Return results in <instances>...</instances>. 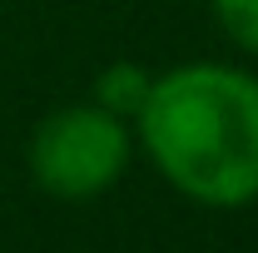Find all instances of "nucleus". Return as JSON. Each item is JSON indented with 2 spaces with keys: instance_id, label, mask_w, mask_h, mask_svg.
Segmentation results:
<instances>
[{
  "instance_id": "obj_1",
  "label": "nucleus",
  "mask_w": 258,
  "mask_h": 253,
  "mask_svg": "<svg viewBox=\"0 0 258 253\" xmlns=\"http://www.w3.org/2000/svg\"><path fill=\"white\" fill-rule=\"evenodd\" d=\"M134 134L169 189L204 209L258 199V80L238 65L189 60L154 75Z\"/></svg>"
},
{
  "instance_id": "obj_2",
  "label": "nucleus",
  "mask_w": 258,
  "mask_h": 253,
  "mask_svg": "<svg viewBox=\"0 0 258 253\" xmlns=\"http://www.w3.org/2000/svg\"><path fill=\"white\" fill-rule=\"evenodd\" d=\"M129 149H134L129 124L85 99V104H64L55 114H45L30 134L25 159H30V179L50 199L85 204L124 179Z\"/></svg>"
},
{
  "instance_id": "obj_3",
  "label": "nucleus",
  "mask_w": 258,
  "mask_h": 253,
  "mask_svg": "<svg viewBox=\"0 0 258 253\" xmlns=\"http://www.w3.org/2000/svg\"><path fill=\"white\" fill-rule=\"evenodd\" d=\"M149 90H154V75H149L144 65L114 60V65H104V70L95 75V99H90V104H99L104 114L134 124L139 109H144V99H149Z\"/></svg>"
},
{
  "instance_id": "obj_4",
  "label": "nucleus",
  "mask_w": 258,
  "mask_h": 253,
  "mask_svg": "<svg viewBox=\"0 0 258 253\" xmlns=\"http://www.w3.org/2000/svg\"><path fill=\"white\" fill-rule=\"evenodd\" d=\"M209 5H214L219 30H224L243 55H258V0H209Z\"/></svg>"
}]
</instances>
